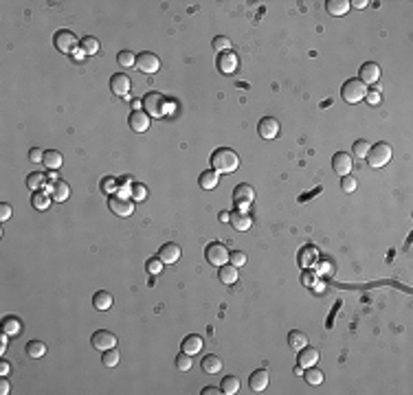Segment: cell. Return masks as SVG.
I'll use <instances>...</instances> for the list:
<instances>
[{"label":"cell","instance_id":"cell-17","mask_svg":"<svg viewBox=\"0 0 413 395\" xmlns=\"http://www.w3.org/2000/svg\"><path fill=\"white\" fill-rule=\"evenodd\" d=\"M228 224H231L235 231L244 233V231H249V228L253 226V218L249 213H244V211H233V213H228Z\"/></svg>","mask_w":413,"mask_h":395},{"label":"cell","instance_id":"cell-6","mask_svg":"<svg viewBox=\"0 0 413 395\" xmlns=\"http://www.w3.org/2000/svg\"><path fill=\"white\" fill-rule=\"evenodd\" d=\"M108 209H110L112 215H119V218H130V215L134 213V200H130V198L112 195V198H108Z\"/></svg>","mask_w":413,"mask_h":395},{"label":"cell","instance_id":"cell-27","mask_svg":"<svg viewBox=\"0 0 413 395\" xmlns=\"http://www.w3.org/2000/svg\"><path fill=\"white\" fill-rule=\"evenodd\" d=\"M314 261H316V248L310 246V244L303 246L301 253H299V266H301L303 270H306V268H312Z\"/></svg>","mask_w":413,"mask_h":395},{"label":"cell","instance_id":"cell-57","mask_svg":"<svg viewBox=\"0 0 413 395\" xmlns=\"http://www.w3.org/2000/svg\"><path fill=\"white\" fill-rule=\"evenodd\" d=\"M84 51H81V48H77V51H75V60H84Z\"/></svg>","mask_w":413,"mask_h":395},{"label":"cell","instance_id":"cell-1","mask_svg":"<svg viewBox=\"0 0 413 395\" xmlns=\"http://www.w3.org/2000/svg\"><path fill=\"white\" fill-rule=\"evenodd\" d=\"M211 167L218 174H233L240 167V156L231 147H218L211 154Z\"/></svg>","mask_w":413,"mask_h":395},{"label":"cell","instance_id":"cell-60","mask_svg":"<svg viewBox=\"0 0 413 395\" xmlns=\"http://www.w3.org/2000/svg\"><path fill=\"white\" fill-rule=\"evenodd\" d=\"M295 373H297V375H303V367L297 365V367H295Z\"/></svg>","mask_w":413,"mask_h":395},{"label":"cell","instance_id":"cell-48","mask_svg":"<svg viewBox=\"0 0 413 395\" xmlns=\"http://www.w3.org/2000/svg\"><path fill=\"white\" fill-rule=\"evenodd\" d=\"M101 189H104L106 193H112L114 189H119V180L112 176H108V178H104V182H101Z\"/></svg>","mask_w":413,"mask_h":395},{"label":"cell","instance_id":"cell-41","mask_svg":"<svg viewBox=\"0 0 413 395\" xmlns=\"http://www.w3.org/2000/svg\"><path fill=\"white\" fill-rule=\"evenodd\" d=\"M117 62L125 68H132V66H136V55L130 53V51H121V53L117 55Z\"/></svg>","mask_w":413,"mask_h":395},{"label":"cell","instance_id":"cell-16","mask_svg":"<svg viewBox=\"0 0 413 395\" xmlns=\"http://www.w3.org/2000/svg\"><path fill=\"white\" fill-rule=\"evenodd\" d=\"M358 79L363 81V84H376V81L380 79V66L376 62H365L363 66H360L358 71Z\"/></svg>","mask_w":413,"mask_h":395},{"label":"cell","instance_id":"cell-34","mask_svg":"<svg viewBox=\"0 0 413 395\" xmlns=\"http://www.w3.org/2000/svg\"><path fill=\"white\" fill-rule=\"evenodd\" d=\"M101 354H104L101 356V362H104L106 367H117L119 360H121V354H119L117 347H110V349H106V352H101Z\"/></svg>","mask_w":413,"mask_h":395},{"label":"cell","instance_id":"cell-39","mask_svg":"<svg viewBox=\"0 0 413 395\" xmlns=\"http://www.w3.org/2000/svg\"><path fill=\"white\" fill-rule=\"evenodd\" d=\"M130 198L134 202H143L145 198H148V187H145L143 182H134L132 184V189H130Z\"/></svg>","mask_w":413,"mask_h":395},{"label":"cell","instance_id":"cell-7","mask_svg":"<svg viewBox=\"0 0 413 395\" xmlns=\"http://www.w3.org/2000/svg\"><path fill=\"white\" fill-rule=\"evenodd\" d=\"M205 257L211 266H224L228 264V251L224 248V244H220V241H211V244H207L205 248Z\"/></svg>","mask_w":413,"mask_h":395},{"label":"cell","instance_id":"cell-15","mask_svg":"<svg viewBox=\"0 0 413 395\" xmlns=\"http://www.w3.org/2000/svg\"><path fill=\"white\" fill-rule=\"evenodd\" d=\"M130 86H132V81H130L128 75H123V73H117L110 77V92L117 94V97H125V94L130 92Z\"/></svg>","mask_w":413,"mask_h":395},{"label":"cell","instance_id":"cell-28","mask_svg":"<svg viewBox=\"0 0 413 395\" xmlns=\"http://www.w3.org/2000/svg\"><path fill=\"white\" fill-rule=\"evenodd\" d=\"M349 7H352V5H349L347 0H328L326 3V9H328L330 16H345L349 11Z\"/></svg>","mask_w":413,"mask_h":395},{"label":"cell","instance_id":"cell-55","mask_svg":"<svg viewBox=\"0 0 413 395\" xmlns=\"http://www.w3.org/2000/svg\"><path fill=\"white\" fill-rule=\"evenodd\" d=\"M7 373H9V362L0 360V375H7Z\"/></svg>","mask_w":413,"mask_h":395},{"label":"cell","instance_id":"cell-29","mask_svg":"<svg viewBox=\"0 0 413 395\" xmlns=\"http://www.w3.org/2000/svg\"><path fill=\"white\" fill-rule=\"evenodd\" d=\"M62 163H64V158H62V154H60L57 150L44 152V161H42V165H47L49 169H60V167H62Z\"/></svg>","mask_w":413,"mask_h":395},{"label":"cell","instance_id":"cell-30","mask_svg":"<svg viewBox=\"0 0 413 395\" xmlns=\"http://www.w3.org/2000/svg\"><path fill=\"white\" fill-rule=\"evenodd\" d=\"M220 391L224 395H235L240 391V378H235V375H224V380H222V384H220Z\"/></svg>","mask_w":413,"mask_h":395},{"label":"cell","instance_id":"cell-21","mask_svg":"<svg viewBox=\"0 0 413 395\" xmlns=\"http://www.w3.org/2000/svg\"><path fill=\"white\" fill-rule=\"evenodd\" d=\"M316 362H319V352H316L314 347H303L299 349V356H297V365H301L303 369H308V367H314Z\"/></svg>","mask_w":413,"mask_h":395},{"label":"cell","instance_id":"cell-56","mask_svg":"<svg viewBox=\"0 0 413 395\" xmlns=\"http://www.w3.org/2000/svg\"><path fill=\"white\" fill-rule=\"evenodd\" d=\"M349 5H354L356 9H365V7H367V0H352Z\"/></svg>","mask_w":413,"mask_h":395},{"label":"cell","instance_id":"cell-5","mask_svg":"<svg viewBox=\"0 0 413 395\" xmlns=\"http://www.w3.org/2000/svg\"><path fill=\"white\" fill-rule=\"evenodd\" d=\"M53 42H55V48L60 51V53H75V51L79 48V44L81 40L77 35L73 33V31H66V29H62V31H57L55 37H53Z\"/></svg>","mask_w":413,"mask_h":395},{"label":"cell","instance_id":"cell-50","mask_svg":"<svg viewBox=\"0 0 413 395\" xmlns=\"http://www.w3.org/2000/svg\"><path fill=\"white\" fill-rule=\"evenodd\" d=\"M29 161H31V163H42V161H44V150L33 147V150L29 152Z\"/></svg>","mask_w":413,"mask_h":395},{"label":"cell","instance_id":"cell-58","mask_svg":"<svg viewBox=\"0 0 413 395\" xmlns=\"http://www.w3.org/2000/svg\"><path fill=\"white\" fill-rule=\"evenodd\" d=\"M321 272H323V275H326V272H332V266H330V264H323V266H321Z\"/></svg>","mask_w":413,"mask_h":395},{"label":"cell","instance_id":"cell-32","mask_svg":"<svg viewBox=\"0 0 413 395\" xmlns=\"http://www.w3.org/2000/svg\"><path fill=\"white\" fill-rule=\"evenodd\" d=\"M24 352H27L29 358H42V356L47 354V345H44L42 340H29L27 347H24Z\"/></svg>","mask_w":413,"mask_h":395},{"label":"cell","instance_id":"cell-42","mask_svg":"<svg viewBox=\"0 0 413 395\" xmlns=\"http://www.w3.org/2000/svg\"><path fill=\"white\" fill-rule=\"evenodd\" d=\"M192 365H194V362H192V356H189V354L182 352L180 356H176V369H178V371L185 373V371L192 369Z\"/></svg>","mask_w":413,"mask_h":395},{"label":"cell","instance_id":"cell-25","mask_svg":"<svg viewBox=\"0 0 413 395\" xmlns=\"http://www.w3.org/2000/svg\"><path fill=\"white\" fill-rule=\"evenodd\" d=\"M112 303H114V299H112L110 292H106V290L95 292V297H93V305H95V310L106 312V310H110V308H112Z\"/></svg>","mask_w":413,"mask_h":395},{"label":"cell","instance_id":"cell-20","mask_svg":"<svg viewBox=\"0 0 413 395\" xmlns=\"http://www.w3.org/2000/svg\"><path fill=\"white\" fill-rule=\"evenodd\" d=\"M249 386H251V391H255V393L266 391V386H268V371H266V369L253 371L251 378H249Z\"/></svg>","mask_w":413,"mask_h":395},{"label":"cell","instance_id":"cell-38","mask_svg":"<svg viewBox=\"0 0 413 395\" xmlns=\"http://www.w3.org/2000/svg\"><path fill=\"white\" fill-rule=\"evenodd\" d=\"M303 378H306L308 384L319 386L321 382H323V371H321V369H316V367H308V371L303 373Z\"/></svg>","mask_w":413,"mask_h":395},{"label":"cell","instance_id":"cell-35","mask_svg":"<svg viewBox=\"0 0 413 395\" xmlns=\"http://www.w3.org/2000/svg\"><path fill=\"white\" fill-rule=\"evenodd\" d=\"M20 329H22V325H20V321H18L16 316H7V318L3 321V332H5V334L18 336V334H20Z\"/></svg>","mask_w":413,"mask_h":395},{"label":"cell","instance_id":"cell-54","mask_svg":"<svg viewBox=\"0 0 413 395\" xmlns=\"http://www.w3.org/2000/svg\"><path fill=\"white\" fill-rule=\"evenodd\" d=\"M7 338H9V334L0 336V354H5V349H7Z\"/></svg>","mask_w":413,"mask_h":395},{"label":"cell","instance_id":"cell-44","mask_svg":"<svg viewBox=\"0 0 413 395\" xmlns=\"http://www.w3.org/2000/svg\"><path fill=\"white\" fill-rule=\"evenodd\" d=\"M228 264H233L235 268H242L246 264V255L242 251H231L228 253Z\"/></svg>","mask_w":413,"mask_h":395},{"label":"cell","instance_id":"cell-40","mask_svg":"<svg viewBox=\"0 0 413 395\" xmlns=\"http://www.w3.org/2000/svg\"><path fill=\"white\" fill-rule=\"evenodd\" d=\"M145 270L150 272V275H161L163 272V261H161V257H150L148 261H145Z\"/></svg>","mask_w":413,"mask_h":395},{"label":"cell","instance_id":"cell-13","mask_svg":"<svg viewBox=\"0 0 413 395\" xmlns=\"http://www.w3.org/2000/svg\"><path fill=\"white\" fill-rule=\"evenodd\" d=\"M352 167H354V163H352V156H349L347 152H336V154L332 156V169L341 178L347 176L349 171H352Z\"/></svg>","mask_w":413,"mask_h":395},{"label":"cell","instance_id":"cell-12","mask_svg":"<svg viewBox=\"0 0 413 395\" xmlns=\"http://www.w3.org/2000/svg\"><path fill=\"white\" fill-rule=\"evenodd\" d=\"M279 121L275 117H264V119H259V125H257V132H259V136L266 138V141H270V138H275L279 134Z\"/></svg>","mask_w":413,"mask_h":395},{"label":"cell","instance_id":"cell-10","mask_svg":"<svg viewBox=\"0 0 413 395\" xmlns=\"http://www.w3.org/2000/svg\"><path fill=\"white\" fill-rule=\"evenodd\" d=\"M90 342L97 352H106V349H110V347H117V336L112 332H108V329H97V332L93 334Z\"/></svg>","mask_w":413,"mask_h":395},{"label":"cell","instance_id":"cell-31","mask_svg":"<svg viewBox=\"0 0 413 395\" xmlns=\"http://www.w3.org/2000/svg\"><path fill=\"white\" fill-rule=\"evenodd\" d=\"M288 345H290L292 349H297V352H299V349H303V347L308 345V336L303 334V332H299V329H292V332L288 334Z\"/></svg>","mask_w":413,"mask_h":395},{"label":"cell","instance_id":"cell-46","mask_svg":"<svg viewBox=\"0 0 413 395\" xmlns=\"http://www.w3.org/2000/svg\"><path fill=\"white\" fill-rule=\"evenodd\" d=\"M341 189L345 191V193H352V191L356 189V178H354L352 174L343 176V180H341Z\"/></svg>","mask_w":413,"mask_h":395},{"label":"cell","instance_id":"cell-9","mask_svg":"<svg viewBox=\"0 0 413 395\" xmlns=\"http://www.w3.org/2000/svg\"><path fill=\"white\" fill-rule=\"evenodd\" d=\"M253 198H255V189H253L249 182H240L238 187L233 189V202H235V207H238V211H244V207L251 205Z\"/></svg>","mask_w":413,"mask_h":395},{"label":"cell","instance_id":"cell-37","mask_svg":"<svg viewBox=\"0 0 413 395\" xmlns=\"http://www.w3.org/2000/svg\"><path fill=\"white\" fill-rule=\"evenodd\" d=\"M79 48L84 51L86 55H95V53H99V40L97 37H93V35H86L84 40H81Z\"/></svg>","mask_w":413,"mask_h":395},{"label":"cell","instance_id":"cell-18","mask_svg":"<svg viewBox=\"0 0 413 395\" xmlns=\"http://www.w3.org/2000/svg\"><path fill=\"white\" fill-rule=\"evenodd\" d=\"M158 257H161L163 264H176V261L180 259V246L174 244V241H167V244L161 246V251H158Z\"/></svg>","mask_w":413,"mask_h":395},{"label":"cell","instance_id":"cell-22","mask_svg":"<svg viewBox=\"0 0 413 395\" xmlns=\"http://www.w3.org/2000/svg\"><path fill=\"white\" fill-rule=\"evenodd\" d=\"M51 198H53L55 202H66L68 200V195H71V187L64 182V180H55V182H51Z\"/></svg>","mask_w":413,"mask_h":395},{"label":"cell","instance_id":"cell-3","mask_svg":"<svg viewBox=\"0 0 413 395\" xmlns=\"http://www.w3.org/2000/svg\"><path fill=\"white\" fill-rule=\"evenodd\" d=\"M365 158H367V163H370L372 167H376V169L385 167V165L391 161V145L385 143V141H380V143L374 145V147H370V152H367Z\"/></svg>","mask_w":413,"mask_h":395},{"label":"cell","instance_id":"cell-43","mask_svg":"<svg viewBox=\"0 0 413 395\" xmlns=\"http://www.w3.org/2000/svg\"><path fill=\"white\" fill-rule=\"evenodd\" d=\"M213 51H218V53H226V51H231V40H228L226 35L213 37Z\"/></svg>","mask_w":413,"mask_h":395},{"label":"cell","instance_id":"cell-49","mask_svg":"<svg viewBox=\"0 0 413 395\" xmlns=\"http://www.w3.org/2000/svg\"><path fill=\"white\" fill-rule=\"evenodd\" d=\"M365 99H367V104L370 106H378L380 104V90L378 88H370V90L365 92Z\"/></svg>","mask_w":413,"mask_h":395},{"label":"cell","instance_id":"cell-45","mask_svg":"<svg viewBox=\"0 0 413 395\" xmlns=\"http://www.w3.org/2000/svg\"><path fill=\"white\" fill-rule=\"evenodd\" d=\"M367 152H370V143H367L365 138H358V141L354 143V156H356V158H365Z\"/></svg>","mask_w":413,"mask_h":395},{"label":"cell","instance_id":"cell-14","mask_svg":"<svg viewBox=\"0 0 413 395\" xmlns=\"http://www.w3.org/2000/svg\"><path fill=\"white\" fill-rule=\"evenodd\" d=\"M128 125H130V130L132 132H145L150 127V114L145 112V110H132L130 112V117H128Z\"/></svg>","mask_w":413,"mask_h":395},{"label":"cell","instance_id":"cell-33","mask_svg":"<svg viewBox=\"0 0 413 395\" xmlns=\"http://www.w3.org/2000/svg\"><path fill=\"white\" fill-rule=\"evenodd\" d=\"M51 200H53V198H49V193H44V191H35L33 198H31V205H33V209H37V211H47V209L51 207Z\"/></svg>","mask_w":413,"mask_h":395},{"label":"cell","instance_id":"cell-4","mask_svg":"<svg viewBox=\"0 0 413 395\" xmlns=\"http://www.w3.org/2000/svg\"><path fill=\"white\" fill-rule=\"evenodd\" d=\"M365 92H367V88L360 79H347L341 88V97L345 104H358V101H363Z\"/></svg>","mask_w":413,"mask_h":395},{"label":"cell","instance_id":"cell-23","mask_svg":"<svg viewBox=\"0 0 413 395\" xmlns=\"http://www.w3.org/2000/svg\"><path fill=\"white\" fill-rule=\"evenodd\" d=\"M218 279L224 285H233V283H238V279H240V270L235 268L233 264H224V266H220V270H218Z\"/></svg>","mask_w":413,"mask_h":395},{"label":"cell","instance_id":"cell-51","mask_svg":"<svg viewBox=\"0 0 413 395\" xmlns=\"http://www.w3.org/2000/svg\"><path fill=\"white\" fill-rule=\"evenodd\" d=\"M11 213H14V209H11L7 202H3V205H0V220L7 222V220L11 218Z\"/></svg>","mask_w":413,"mask_h":395},{"label":"cell","instance_id":"cell-2","mask_svg":"<svg viewBox=\"0 0 413 395\" xmlns=\"http://www.w3.org/2000/svg\"><path fill=\"white\" fill-rule=\"evenodd\" d=\"M143 110L148 112L150 117L158 119V117H163V114L169 112V101L161 92H148L143 97Z\"/></svg>","mask_w":413,"mask_h":395},{"label":"cell","instance_id":"cell-59","mask_svg":"<svg viewBox=\"0 0 413 395\" xmlns=\"http://www.w3.org/2000/svg\"><path fill=\"white\" fill-rule=\"evenodd\" d=\"M220 222H228V211H222V213H220Z\"/></svg>","mask_w":413,"mask_h":395},{"label":"cell","instance_id":"cell-36","mask_svg":"<svg viewBox=\"0 0 413 395\" xmlns=\"http://www.w3.org/2000/svg\"><path fill=\"white\" fill-rule=\"evenodd\" d=\"M44 184H47V176L42 174V171H33V174L27 176V187L33 189V191H40Z\"/></svg>","mask_w":413,"mask_h":395},{"label":"cell","instance_id":"cell-11","mask_svg":"<svg viewBox=\"0 0 413 395\" xmlns=\"http://www.w3.org/2000/svg\"><path fill=\"white\" fill-rule=\"evenodd\" d=\"M215 66L222 75H233L238 71V55L233 51H226V53H218V60H215Z\"/></svg>","mask_w":413,"mask_h":395},{"label":"cell","instance_id":"cell-52","mask_svg":"<svg viewBox=\"0 0 413 395\" xmlns=\"http://www.w3.org/2000/svg\"><path fill=\"white\" fill-rule=\"evenodd\" d=\"M0 393H3V395L9 393V380H7V375H3V380H0Z\"/></svg>","mask_w":413,"mask_h":395},{"label":"cell","instance_id":"cell-19","mask_svg":"<svg viewBox=\"0 0 413 395\" xmlns=\"http://www.w3.org/2000/svg\"><path fill=\"white\" fill-rule=\"evenodd\" d=\"M222 367H224V362H222V358H220V356H215V354H207L205 358L200 360V369H202V371H205L207 375L220 373Z\"/></svg>","mask_w":413,"mask_h":395},{"label":"cell","instance_id":"cell-53","mask_svg":"<svg viewBox=\"0 0 413 395\" xmlns=\"http://www.w3.org/2000/svg\"><path fill=\"white\" fill-rule=\"evenodd\" d=\"M215 393H222L220 388H215V386H205L202 388V395H215Z\"/></svg>","mask_w":413,"mask_h":395},{"label":"cell","instance_id":"cell-8","mask_svg":"<svg viewBox=\"0 0 413 395\" xmlns=\"http://www.w3.org/2000/svg\"><path fill=\"white\" fill-rule=\"evenodd\" d=\"M136 68L145 75H154L158 68H161V60H158V55L152 53V51H143V53L136 55Z\"/></svg>","mask_w":413,"mask_h":395},{"label":"cell","instance_id":"cell-24","mask_svg":"<svg viewBox=\"0 0 413 395\" xmlns=\"http://www.w3.org/2000/svg\"><path fill=\"white\" fill-rule=\"evenodd\" d=\"M182 352L189 354V356H196L202 352V336L198 334H189L182 338Z\"/></svg>","mask_w":413,"mask_h":395},{"label":"cell","instance_id":"cell-47","mask_svg":"<svg viewBox=\"0 0 413 395\" xmlns=\"http://www.w3.org/2000/svg\"><path fill=\"white\" fill-rule=\"evenodd\" d=\"M301 283L306 285V288H312V285L316 283V272L310 270V268H306V270L301 272Z\"/></svg>","mask_w":413,"mask_h":395},{"label":"cell","instance_id":"cell-26","mask_svg":"<svg viewBox=\"0 0 413 395\" xmlns=\"http://www.w3.org/2000/svg\"><path fill=\"white\" fill-rule=\"evenodd\" d=\"M218 180H220V178H218V171H215V169H207V171H202V174H200L198 184H200V187L205 189V191H211V189L218 187Z\"/></svg>","mask_w":413,"mask_h":395}]
</instances>
